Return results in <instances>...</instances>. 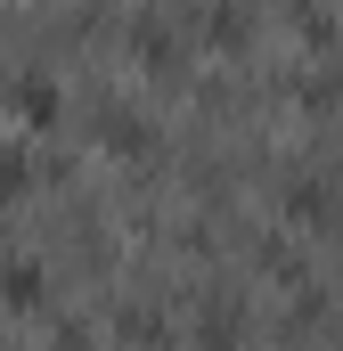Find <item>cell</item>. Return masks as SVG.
Listing matches in <instances>:
<instances>
[{
  "label": "cell",
  "mask_w": 343,
  "mask_h": 351,
  "mask_svg": "<svg viewBox=\"0 0 343 351\" xmlns=\"http://www.w3.org/2000/svg\"><path fill=\"white\" fill-rule=\"evenodd\" d=\"M98 139H106L115 156H147V123H139V114H123V106H115V114H98Z\"/></svg>",
  "instance_id": "cell-1"
},
{
  "label": "cell",
  "mask_w": 343,
  "mask_h": 351,
  "mask_svg": "<svg viewBox=\"0 0 343 351\" xmlns=\"http://www.w3.org/2000/svg\"><path fill=\"white\" fill-rule=\"evenodd\" d=\"M0 302H8V311H33V302H41V269H33V262H8V269H0Z\"/></svg>",
  "instance_id": "cell-2"
},
{
  "label": "cell",
  "mask_w": 343,
  "mask_h": 351,
  "mask_svg": "<svg viewBox=\"0 0 343 351\" xmlns=\"http://www.w3.org/2000/svg\"><path fill=\"white\" fill-rule=\"evenodd\" d=\"M16 114H25V123H58V82L25 74V82H16Z\"/></svg>",
  "instance_id": "cell-3"
},
{
  "label": "cell",
  "mask_w": 343,
  "mask_h": 351,
  "mask_svg": "<svg viewBox=\"0 0 343 351\" xmlns=\"http://www.w3.org/2000/svg\"><path fill=\"white\" fill-rule=\"evenodd\" d=\"M286 221H327V180H286Z\"/></svg>",
  "instance_id": "cell-4"
},
{
  "label": "cell",
  "mask_w": 343,
  "mask_h": 351,
  "mask_svg": "<svg viewBox=\"0 0 343 351\" xmlns=\"http://www.w3.org/2000/svg\"><path fill=\"white\" fill-rule=\"evenodd\" d=\"M196 351H237V319H229L221 302L204 311V335H196Z\"/></svg>",
  "instance_id": "cell-5"
},
{
  "label": "cell",
  "mask_w": 343,
  "mask_h": 351,
  "mask_svg": "<svg viewBox=\"0 0 343 351\" xmlns=\"http://www.w3.org/2000/svg\"><path fill=\"white\" fill-rule=\"evenodd\" d=\"M25 156H16V147H0V204H16V196H25Z\"/></svg>",
  "instance_id": "cell-6"
},
{
  "label": "cell",
  "mask_w": 343,
  "mask_h": 351,
  "mask_svg": "<svg viewBox=\"0 0 343 351\" xmlns=\"http://www.w3.org/2000/svg\"><path fill=\"white\" fill-rule=\"evenodd\" d=\"M123 335H131V343H147V351H156V343H164V319H156V311H131V319H123Z\"/></svg>",
  "instance_id": "cell-7"
},
{
  "label": "cell",
  "mask_w": 343,
  "mask_h": 351,
  "mask_svg": "<svg viewBox=\"0 0 343 351\" xmlns=\"http://www.w3.org/2000/svg\"><path fill=\"white\" fill-rule=\"evenodd\" d=\"M213 41H221V49L246 41V16H237V8H213Z\"/></svg>",
  "instance_id": "cell-8"
},
{
  "label": "cell",
  "mask_w": 343,
  "mask_h": 351,
  "mask_svg": "<svg viewBox=\"0 0 343 351\" xmlns=\"http://www.w3.org/2000/svg\"><path fill=\"white\" fill-rule=\"evenodd\" d=\"M58 351H90V335H82V327H66V335H58Z\"/></svg>",
  "instance_id": "cell-9"
}]
</instances>
